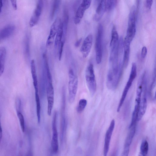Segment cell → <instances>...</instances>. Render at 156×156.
Listing matches in <instances>:
<instances>
[{"instance_id":"6da1fadb","label":"cell","mask_w":156,"mask_h":156,"mask_svg":"<svg viewBox=\"0 0 156 156\" xmlns=\"http://www.w3.org/2000/svg\"><path fill=\"white\" fill-rule=\"evenodd\" d=\"M137 9L135 6L132 8L130 12L128 26L124 40L131 43L136 33V22L137 16Z\"/></svg>"},{"instance_id":"7a4b0ae2","label":"cell","mask_w":156,"mask_h":156,"mask_svg":"<svg viewBox=\"0 0 156 156\" xmlns=\"http://www.w3.org/2000/svg\"><path fill=\"white\" fill-rule=\"evenodd\" d=\"M68 75V100L72 104L74 102L76 95L78 80L77 76L72 69L69 70Z\"/></svg>"},{"instance_id":"3957f363","label":"cell","mask_w":156,"mask_h":156,"mask_svg":"<svg viewBox=\"0 0 156 156\" xmlns=\"http://www.w3.org/2000/svg\"><path fill=\"white\" fill-rule=\"evenodd\" d=\"M85 78L89 91L91 95L93 96L96 91L97 83L94 66L91 63H90L86 68L85 72Z\"/></svg>"},{"instance_id":"277c9868","label":"cell","mask_w":156,"mask_h":156,"mask_svg":"<svg viewBox=\"0 0 156 156\" xmlns=\"http://www.w3.org/2000/svg\"><path fill=\"white\" fill-rule=\"evenodd\" d=\"M136 63L133 62L132 64L131 72L128 80L123 90L117 108V111L118 112H119L120 111L133 81L136 76Z\"/></svg>"},{"instance_id":"5b68a950","label":"cell","mask_w":156,"mask_h":156,"mask_svg":"<svg viewBox=\"0 0 156 156\" xmlns=\"http://www.w3.org/2000/svg\"><path fill=\"white\" fill-rule=\"evenodd\" d=\"M103 33V27L101 24L99 25L96 36L95 49L96 60L98 64H100L102 58V40Z\"/></svg>"},{"instance_id":"8992f818","label":"cell","mask_w":156,"mask_h":156,"mask_svg":"<svg viewBox=\"0 0 156 156\" xmlns=\"http://www.w3.org/2000/svg\"><path fill=\"white\" fill-rule=\"evenodd\" d=\"M147 80L146 73H145L143 83L142 90L138 112L137 121H140L144 114L147 107Z\"/></svg>"},{"instance_id":"52a82bcc","label":"cell","mask_w":156,"mask_h":156,"mask_svg":"<svg viewBox=\"0 0 156 156\" xmlns=\"http://www.w3.org/2000/svg\"><path fill=\"white\" fill-rule=\"evenodd\" d=\"M57 117V112L54 111L52 122V135L51 141V146L52 151L55 154L58 153V134L56 126Z\"/></svg>"},{"instance_id":"ba28073f","label":"cell","mask_w":156,"mask_h":156,"mask_svg":"<svg viewBox=\"0 0 156 156\" xmlns=\"http://www.w3.org/2000/svg\"><path fill=\"white\" fill-rule=\"evenodd\" d=\"M62 22L61 19L57 17L51 25L46 42V45L47 48H50L53 44L58 27Z\"/></svg>"},{"instance_id":"9c48e42d","label":"cell","mask_w":156,"mask_h":156,"mask_svg":"<svg viewBox=\"0 0 156 156\" xmlns=\"http://www.w3.org/2000/svg\"><path fill=\"white\" fill-rule=\"evenodd\" d=\"M46 93L48 101L47 114L50 116L51 114L54 101V91L52 81H48Z\"/></svg>"},{"instance_id":"30bf717a","label":"cell","mask_w":156,"mask_h":156,"mask_svg":"<svg viewBox=\"0 0 156 156\" xmlns=\"http://www.w3.org/2000/svg\"><path fill=\"white\" fill-rule=\"evenodd\" d=\"M91 1L83 0L78 8L74 19V23L76 24H79L83 17L85 11L90 6Z\"/></svg>"},{"instance_id":"8fae6325","label":"cell","mask_w":156,"mask_h":156,"mask_svg":"<svg viewBox=\"0 0 156 156\" xmlns=\"http://www.w3.org/2000/svg\"><path fill=\"white\" fill-rule=\"evenodd\" d=\"M115 121L112 119L110 123V125L107 130L104 140V143L103 149V155L107 156L108 153L110 142L115 126Z\"/></svg>"},{"instance_id":"7c38bea8","label":"cell","mask_w":156,"mask_h":156,"mask_svg":"<svg viewBox=\"0 0 156 156\" xmlns=\"http://www.w3.org/2000/svg\"><path fill=\"white\" fill-rule=\"evenodd\" d=\"M43 5L42 0H39L36 6L29 21V25L32 27L36 25L38 23L41 15Z\"/></svg>"},{"instance_id":"4fadbf2b","label":"cell","mask_w":156,"mask_h":156,"mask_svg":"<svg viewBox=\"0 0 156 156\" xmlns=\"http://www.w3.org/2000/svg\"><path fill=\"white\" fill-rule=\"evenodd\" d=\"M93 36L91 34L87 35L84 40L80 51L84 58H86L89 55L92 45Z\"/></svg>"},{"instance_id":"5bb4252c","label":"cell","mask_w":156,"mask_h":156,"mask_svg":"<svg viewBox=\"0 0 156 156\" xmlns=\"http://www.w3.org/2000/svg\"><path fill=\"white\" fill-rule=\"evenodd\" d=\"M130 43L124 40L123 46L124 49V52L122 61L123 67L126 68L129 63L130 50Z\"/></svg>"},{"instance_id":"9a60e30c","label":"cell","mask_w":156,"mask_h":156,"mask_svg":"<svg viewBox=\"0 0 156 156\" xmlns=\"http://www.w3.org/2000/svg\"><path fill=\"white\" fill-rule=\"evenodd\" d=\"M106 11L105 0H101L100 1L97 8L94 16V20L96 21L99 20Z\"/></svg>"},{"instance_id":"2e32d148","label":"cell","mask_w":156,"mask_h":156,"mask_svg":"<svg viewBox=\"0 0 156 156\" xmlns=\"http://www.w3.org/2000/svg\"><path fill=\"white\" fill-rule=\"evenodd\" d=\"M31 72L35 92H38V81L35 61L32 59L30 62Z\"/></svg>"},{"instance_id":"e0dca14e","label":"cell","mask_w":156,"mask_h":156,"mask_svg":"<svg viewBox=\"0 0 156 156\" xmlns=\"http://www.w3.org/2000/svg\"><path fill=\"white\" fill-rule=\"evenodd\" d=\"M15 28L14 26L12 25H9L0 30V41L7 38L12 34Z\"/></svg>"},{"instance_id":"ac0fdd59","label":"cell","mask_w":156,"mask_h":156,"mask_svg":"<svg viewBox=\"0 0 156 156\" xmlns=\"http://www.w3.org/2000/svg\"><path fill=\"white\" fill-rule=\"evenodd\" d=\"M136 128V125L129 127V132L126 139L124 147H130L135 135Z\"/></svg>"},{"instance_id":"d6986e66","label":"cell","mask_w":156,"mask_h":156,"mask_svg":"<svg viewBox=\"0 0 156 156\" xmlns=\"http://www.w3.org/2000/svg\"><path fill=\"white\" fill-rule=\"evenodd\" d=\"M6 51L5 48L1 47L0 48V76L3 73L5 68V63L6 56Z\"/></svg>"},{"instance_id":"ffe728a7","label":"cell","mask_w":156,"mask_h":156,"mask_svg":"<svg viewBox=\"0 0 156 156\" xmlns=\"http://www.w3.org/2000/svg\"><path fill=\"white\" fill-rule=\"evenodd\" d=\"M119 44V37L117 31L115 26H113L112 30L110 46L112 48Z\"/></svg>"},{"instance_id":"44dd1931","label":"cell","mask_w":156,"mask_h":156,"mask_svg":"<svg viewBox=\"0 0 156 156\" xmlns=\"http://www.w3.org/2000/svg\"><path fill=\"white\" fill-rule=\"evenodd\" d=\"M63 35V25L62 22L58 27L57 32L55 38V48H56L59 45L62 40Z\"/></svg>"},{"instance_id":"7402d4cb","label":"cell","mask_w":156,"mask_h":156,"mask_svg":"<svg viewBox=\"0 0 156 156\" xmlns=\"http://www.w3.org/2000/svg\"><path fill=\"white\" fill-rule=\"evenodd\" d=\"M35 98L36 105V112L37 122L40 123L41 121V103L38 92H35Z\"/></svg>"},{"instance_id":"603a6c76","label":"cell","mask_w":156,"mask_h":156,"mask_svg":"<svg viewBox=\"0 0 156 156\" xmlns=\"http://www.w3.org/2000/svg\"><path fill=\"white\" fill-rule=\"evenodd\" d=\"M149 150V144L147 140H144L142 142L140 146V152L144 156H146Z\"/></svg>"},{"instance_id":"cb8c5ba5","label":"cell","mask_w":156,"mask_h":156,"mask_svg":"<svg viewBox=\"0 0 156 156\" xmlns=\"http://www.w3.org/2000/svg\"><path fill=\"white\" fill-rule=\"evenodd\" d=\"M87 104V100L84 98L81 99L79 101L76 108V111L78 113H82L85 108Z\"/></svg>"},{"instance_id":"d4e9b609","label":"cell","mask_w":156,"mask_h":156,"mask_svg":"<svg viewBox=\"0 0 156 156\" xmlns=\"http://www.w3.org/2000/svg\"><path fill=\"white\" fill-rule=\"evenodd\" d=\"M61 1L55 0L54 1L51 13V18H53L55 15L58 11L61 3Z\"/></svg>"},{"instance_id":"484cf974","label":"cell","mask_w":156,"mask_h":156,"mask_svg":"<svg viewBox=\"0 0 156 156\" xmlns=\"http://www.w3.org/2000/svg\"><path fill=\"white\" fill-rule=\"evenodd\" d=\"M117 3L116 0H105L106 11L113 9L116 6Z\"/></svg>"},{"instance_id":"4316f807","label":"cell","mask_w":156,"mask_h":156,"mask_svg":"<svg viewBox=\"0 0 156 156\" xmlns=\"http://www.w3.org/2000/svg\"><path fill=\"white\" fill-rule=\"evenodd\" d=\"M17 115L19 120L21 128L23 132L25 131V123L24 119L21 112H17Z\"/></svg>"},{"instance_id":"83f0119b","label":"cell","mask_w":156,"mask_h":156,"mask_svg":"<svg viewBox=\"0 0 156 156\" xmlns=\"http://www.w3.org/2000/svg\"><path fill=\"white\" fill-rule=\"evenodd\" d=\"M66 124V120L61 119L60 127V139L61 142L63 140Z\"/></svg>"},{"instance_id":"f1b7e54d","label":"cell","mask_w":156,"mask_h":156,"mask_svg":"<svg viewBox=\"0 0 156 156\" xmlns=\"http://www.w3.org/2000/svg\"><path fill=\"white\" fill-rule=\"evenodd\" d=\"M64 42V40H62L58 46V59L59 61L61 59Z\"/></svg>"},{"instance_id":"f546056e","label":"cell","mask_w":156,"mask_h":156,"mask_svg":"<svg viewBox=\"0 0 156 156\" xmlns=\"http://www.w3.org/2000/svg\"><path fill=\"white\" fill-rule=\"evenodd\" d=\"M21 105L20 99L19 98H17L15 102V106L17 112H21Z\"/></svg>"},{"instance_id":"4dcf8cb0","label":"cell","mask_w":156,"mask_h":156,"mask_svg":"<svg viewBox=\"0 0 156 156\" xmlns=\"http://www.w3.org/2000/svg\"><path fill=\"white\" fill-rule=\"evenodd\" d=\"M130 147H124L123 152L121 156H128L129 152Z\"/></svg>"},{"instance_id":"1f68e13d","label":"cell","mask_w":156,"mask_h":156,"mask_svg":"<svg viewBox=\"0 0 156 156\" xmlns=\"http://www.w3.org/2000/svg\"><path fill=\"white\" fill-rule=\"evenodd\" d=\"M147 53V48L145 46L143 47L141 52V56L142 58H144L145 57Z\"/></svg>"},{"instance_id":"d6a6232c","label":"cell","mask_w":156,"mask_h":156,"mask_svg":"<svg viewBox=\"0 0 156 156\" xmlns=\"http://www.w3.org/2000/svg\"><path fill=\"white\" fill-rule=\"evenodd\" d=\"M153 1L151 0H146V5L147 8L148 9H150L151 8L152 4H153Z\"/></svg>"},{"instance_id":"836d02e7","label":"cell","mask_w":156,"mask_h":156,"mask_svg":"<svg viewBox=\"0 0 156 156\" xmlns=\"http://www.w3.org/2000/svg\"><path fill=\"white\" fill-rule=\"evenodd\" d=\"M11 4L13 7V8L15 10H16L17 9V5L16 3V0H11Z\"/></svg>"},{"instance_id":"e575fe53","label":"cell","mask_w":156,"mask_h":156,"mask_svg":"<svg viewBox=\"0 0 156 156\" xmlns=\"http://www.w3.org/2000/svg\"><path fill=\"white\" fill-rule=\"evenodd\" d=\"M2 129L1 125V121H0V144L1 142V141L2 139Z\"/></svg>"},{"instance_id":"d590c367","label":"cell","mask_w":156,"mask_h":156,"mask_svg":"<svg viewBox=\"0 0 156 156\" xmlns=\"http://www.w3.org/2000/svg\"><path fill=\"white\" fill-rule=\"evenodd\" d=\"M81 38H80L79 39L78 41H77L75 44V46L76 47H79L81 42Z\"/></svg>"},{"instance_id":"8d00e7d4","label":"cell","mask_w":156,"mask_h":156,"mask_svg":"<svg viewBox=\"0 0 156 156\" xmlns=\"http://www.w3.org/2000/svg\"><path fill=\"white\" fill-rule=\"evenodd\" d=\"M3 6L2 1L1 0H0V13L2 11V9Z\"/></svg>"},{"instance_id":"74e56055","label":"cell","mask_w":156,"mask_h":156,"mask_svg":"<svg viewBox=\"0 0 156 156\" xmlns=\"http://www.w3.org/2000/svg\"><path fill=\"white\" fill-rule=\"evenodd\" d=\"M26 156H33L32 153L31 151H29Z\"/></svg>"},{"instance_id":"f35d334b","label":"cell","mask_w":156,"mask_h":156,"mask_svg":"<svg viewBox=\"0 0 156 156\" xmlns=\"http://www.w3.org/2000/svg\"><path fill=\"white\" fill-rule=\"evenodd\" d=\"M138 156H144V155L140 152L139 153Z\"/></svg>"}]
</instances>
